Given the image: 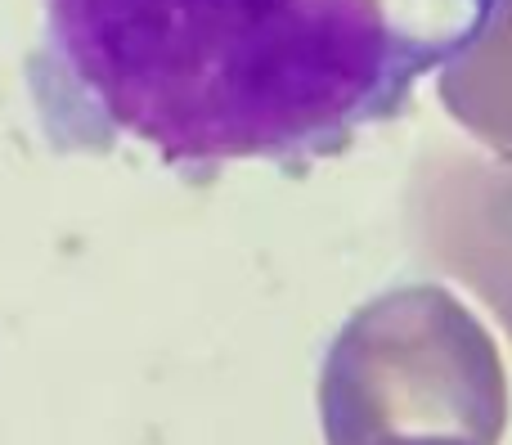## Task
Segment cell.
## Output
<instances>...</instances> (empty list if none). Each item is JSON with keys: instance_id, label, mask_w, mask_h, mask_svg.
Listing matches in <instances>:
<instances>
[{"instance_id": "2", "label": "cell", "mask_w": 512, "mask_h": 445, "mask_svg": "<svg viewBox=\"0 0 512 445\" xmlns=\"http://www.w3.org/2000/svg\"><path fill=\"white\" fill-rule=\"evenodd\" d=\"M427 445H432V441H427Z\"/></svg>"}, {"instance_id": "1", "label": "cell", "mask_w": 512, "mask_h": 445, "mask_svg": "<svg viewBox=\"0 0 512 445\" xmlns=\"http://www.w3.org/2000/svg\"><path fill=\"white\" fill-rule=\"evenodd\" d=\"M499 0H45L27 90L59 153L310 167L486 41Z\"/></svg>"}]
</instances>
